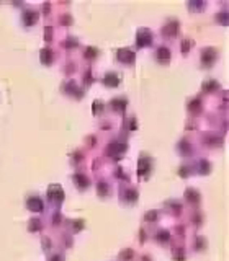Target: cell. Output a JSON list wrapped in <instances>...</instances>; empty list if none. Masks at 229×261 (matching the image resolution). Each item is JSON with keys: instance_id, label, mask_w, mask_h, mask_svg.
Wrapping results in <instances>:
<instances>
[{"instance_id": "obj_1", "label": "cell", "mask_w": 229, "mask_h": 261, "mask_svg": "<svg viewBox=\"0 0 229 261\" xmlns=\"http://www.w3.org/2000/svg\"><path fill=\"white\" fill-rule=\"evenodd\" d=\"M62 190H61V186H51L49 188V198H51L53 201H57L59 202L62 199Z\"/></svg>"}, {"instance_id": "obj_2", "label": "cell", "mask_w": 229, "mask_h": 261, "mask_svg": "<svg viewBox=\"0 0 229 261\" xmlns=\"http://www.w3.org/2000/svg\"><path fill=\"white\" fill-rule=\"evenodd\" d=\"M28 207H30L31 211H43V202L36 198H31L28 201Z\"/></svg>"}, {"instance_id": "obj_3", "label": "cell", "mask_w": 229, "mask_h": 261, "mask_svg": "<svg viewBox=\"0 0 229 261\" xmlns=\"http://www.w3.org/2000/svg\"><path fill=\"white\" fill-rule=\"evenodd\" d=\"M120 59H123V61H133V57L134 54L131 52L130 49H123V51H120V54H118Z\"/></svg>"}, {"instance_id": "obj_4", "label": "cell", "mask_w": 229, "mask_h": 261, "mask_svg": "<svg viewBox=\"0 0 229 261\" xmlns=\"http://www.w3.org/2000/svg\"><path fill=\"white\" fill-rule=\"evenodd\" d=\"M105 82L106 83H110V85H118V77L114 75V74H106V77H105Z\"/></svg>"}, {"instance_id": "obj_5", "label": "cell", "mask_w": 229, "mask_h": 261, "mask_svg": "<svg viewBox=\"0 0 229 261\" xmlns=\"http://www.w3.org/2000/svg\"><path fill=\"white\" fill-rule=\"evenodd\" d=\"M49 52H51V51H48V49H46V51H43V54H41V59H44V61L48 62V61H49Z\"/></svg>"}]
</instances>
